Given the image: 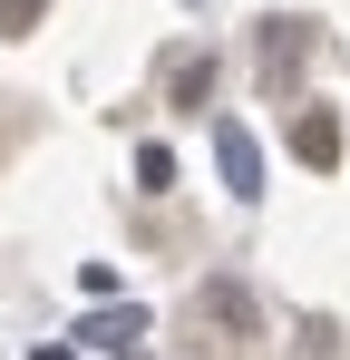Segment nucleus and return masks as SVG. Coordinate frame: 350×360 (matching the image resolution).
<instances>
[{
	"label": "nucleus",
	"mask_w": 350,
	"mask_h": 360,
	"mask_svg": "<svg viewBox=\"0 0 350 360\" xmlns=\"http://www.w3.org/2000/svg\"><path fill=\"white\" fill-rule=\"evenodd\" d=\"M195 311H214V321H224L233 341H263V311H253V292H243L233 273H214V283L195 292Z\"/></svg>",
	"instance_id": "obj_1"
},
{
	"label": "nucleus",
	"mask_w": 350,
	"mask_h": 360,
	"mask_svg": "<svg viewBox=\"0 0 350 360\" xmlns=\"http://www.w3.org/2000/svg\"><path fill=\"white\" fill-rule=\"evenodd\" d=\"M214 156H224V185L243 195V205H253V195H263V146H253V136H243L233 117H214Z\"/></svg>",
	"instance_id": "obj_2"
},
{
	"label": "nucleus",
	"mask_w": 350,
	"mask_h": 360,
	"mask_svg": "<svg viewBox=\"0 0 350 360\" xmlns=\"http://www.w3.org/2000/svg\"><path fill=\"white\" fill-rule=\"evenodd\" d=\"M78 341H98V351L127 360V341H146V311H136V302H117V311H98V321H78Z\"/></svg>",
	"instance_id": "obj_3"
},
{
	"label": "nucleus",
	"mask_w": 350,
	"mask_h": 360,
	"mask_svg": "<svg viewBox=\"0 0 350 360\" xmlns=\"http://www.w3.org/2000/svg\"><path fill=\"white\" fill-rule=\"evenodd\" d=\"M166 185H175V156L166 146H136V195H166Z\"/></svg>",
	"instance_id": "obj_4"
},
{
	"label": "nucleus",
	"mask_w": 350,
	"mask_h": 360,
	"mask_svg": "<svg viewBox=\"0 0 350 360\" xmlns=\"http://www.w3.org/2000/svg\"><path fill=\"white\" fill-rule=\"evenodd\" d=\"M302 156L331 166V156H341V127H331V117H302Z\"/></svg>",
	"instance_id": "obj_5"
}]
</instances>
